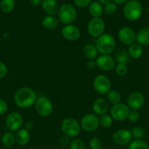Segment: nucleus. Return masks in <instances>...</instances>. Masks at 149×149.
<instances>
[{"label": "nucleus", "instance_id": "obj_1", "mask_svg": "<svg viewBox=\"0 0 149 149\" xmlns=\"http://www.w3.org/2000/svg\"><path fill=\"white\" fill-rule=\"evenodd\" d=\"M37 96L32 89L28 87L19 88L14 95V102L20 109H29L35 104Z\"/></svg>", "mask_w": 149, "mask_h": 149}, {"label": "nucleus", "instance_id": "obj_2", "mask_svg": "<svg viewBox=\"0 0 149 149\" xmlns=\"http://www.w3.org/2000/svg\"><path fill=\"white\" fill-rule=\"evenodd\" d=\"M115 40L110 33H104L97 38L95 44L98 52L101 55H110L115 49Z\"/></svg>", "mask_w": 149, "mask_h": 149}, {"label": "nucleus", "instance_id": "obj_3", "mask_svg": "<svg viewBox=\"0 0 149 149\" xmlns=\"http://www.w3.org/2000/svg\"><path fill=\"white\" fill-rule=\"evenodd\" d=\"M143 7L141 3L137 0H130L124 7V15L129 21H136L142 15Z\"/></svg>", "mask_w": 149, "mask_h": 149}, {"label": "nucleus", "instance_id": "obj_4", "mask_svg": "<svg viewBox=\"0 0 149 149\" xmlns=\"http://www.w3.org/2000/svg\"><path fill=\"white\" fill-rule=\"evenodd\" d=\"M58 17L59 21L63 24H72L76 20L77 12L72 4H64L59 7Z\"/></svg>", "mask_w": 149, "mask_h": 149}, {"label": "nucleus", "instance_id": "obj_5", "mask_svg": "<svg viewBox=\"0 0 149 149\" xmlns=\"http://www.w3.org/2000/svg\"><path fill=\"white\" fill-rule=\"evenodd\" d=\"M37 113L41 117H48L53 111V106L48 97L45 96L37 97L34 104Z\"/></svg>", "mask_w": 149, "mask_h": 149}, {"label": "nucleus", "instance_id": "obj_6", "mask_svg": "<svg viewBox=\"0 0 149 149\" xmlns=\"http://www.w3.org/2000/svg\"><path fill=\"white\" fill-rule=\"evenodd\" d=\"M80 123L73 118H67L61 122V129L64 135L69 138H76L80 132Z\"/></svg>", "mask_w": 149, "mask_h": 149}, {"label": "nucleus", "instance_id": "obj_7", "mask_svg": "<svg viewBox=\"0 0 149 149\" xmlns=\"http://www.w3.org/2000/svg\"><path fill=\"white\" fill-rule=\"evenodd\" d=\"M89 35L93 38H98L105 33V23L100 17H93L89 20L87 26Z\"/></svg>", "mask_w": 149, "mask_h": 149}, {"label": "nucleus", "instance_id": "obj_8", "mask_svg": "<svg viewBox=\"0 0 149 149\" xmlns=\"http://www.w3.org/2000/svg\"><path fill=\"white\" fill-rule=\"evenodd\" d=\"M93 86L95 91L100 95H107L111 90L110 79L107 76H96L93 81Z\"/></svg>", "mask_w": 149, "mask_h": 149}, {"label": "nucleus", "instance_id": "obj_9", "mask_svg": "<svg viewBox=\"0 0 149 149\" xmlns=\"http://www.w3.org/2000/svg\"><path fill=\"white\" fill-rule=\"evenodd\" d=\"M99 126V119L95 113H87L82 117L80 127L88 132H94Z\"/></svg>", "mask_w": 149, "mask_h": 149}, {"label": "nucleus", "instance_id": "obj_10", "mask_svg": "<svg viewBox=\"0 0 149 149\" xmlns=\"http://www.w3.org/2000/svg\"><path fill=\"white\" fill-rule=\"evenodd\" d=\"M130 109L127 104L123 103L112 105L110 109V113L113 120L117 122H122L126 120L128 117Z\"/></svg>", "mask_w": 149, "mask_h": 149}, {"label": "nucleus", "instance_id": "obj_11", "mask_svg": "<svg viewBox=\"0 0 149 149\" xmlns=\"http://www.w3.org/2000/svg\"><path fill=\"white\" fill-rule=\"evenodd\" d=\"M23 122L20 113L16 111L11 112L6 118V127L10 132H15L21 129Z\"/></svg>", "mask_w": 149, "mask_h": 149}, {"label": "nucleus", "instance_id": "obj_12", "mask_svg": "<svg viewBox=\"0 0 149 149\" xmlns=\"http://www.w3.org/2000/svg\"><path fill=\"white\" fill-rule=\"evenodd\" d=\"M112 139L116 145L124 146L131 142L132 135L129 130L121 129L113 132L112 135Z\"/></svg>", "mask_w": 149, "mask_h": 149}, {"label": "nucleus", "instance_id": "obj_13", "mask_svg": "<svg viewBox=\"0 0 149 149\" xmlns=\"http://www.w3.org/2000/svg\"><path fill=\"white\" fill-rule=\"evenodd\" d=\"M96 67L101 71H110L115 69V60L110 55H101L96 59Z\"/></svg>", "mask_w": 149, "mask_h": 149}, {"label": "nucleus", "instance_id": "obj_14", "mask_svg": "<svg viewBox=\"0 0 149 149\" xmlns=\"http://www.w3.org/2000/svg\"><path fill=\"white\" fill-rule=\"evenodd\" d=\"M118 39L125 45H131L136 41V33L131 28L125 26L120 29L118 33Z\"/></svg>", "mask_w": 149, "mask_h": 149}, {"label": "nucleus", "instance_id": "obj_15", "mask_svg": "<svg viewBox=\"0 0 149 149\" xmlns=\"http://www.w3.org/2000/svg\"><path fill=\"white\" fill-rule=\"evenodd\" d=\"M145 103V97L140 92H134L127 98V106L131 110L137 111L141 109Z\"/></svg>", "mask_w": 149, "mask_h": 149}, {"label": "nucleus", "instance_id": "obj_16", "mask_svg": "<svg viewBox=\"0 0 149 149\" xmlns=\"http://www.w3.org/2000/svg\"><path fill=\"white\" fill-rule=\"evenodd\" d=\"M61 35L65 39L68 41H76L80 37L81 32L79 28L75 25H65L61 30Z\"/></svg>", "mask_w": 149, "mask_h": 149}, {"label": "nucleus", "instance_id": "obj_17", "mask_svg": "<svg viewBox=\"0 0 149 149\" xmlns=\"http://www.w3.org/2000/svg\"><path fill=\"white\" fill-rule=\"evenodd\" d=\"M92 109H93V112L96 115L102 116V115L107 114L110 109L109 102L108 101V100L103 98V97L96 99L93 102Z\"/></svg>", "mask_w": 149, "mask_h": 149}, {"label": "nucleus", "instance_id": "obj_18", "mask_svg": "<svg viewBox=\"0 0 149 149\" xmlns=\"http://www.w3.org/2000/svg\"><path fill=\"white\" fill-rule=\"evenodd\" d=\"M42 7L48 15L55 16L58 14L59 7L56 0H42Z\"/></svg>", "mask_w": 149, "mask_h": 149}, {"label": "nucleus", "instance_id": "obj_19", "mask_svg": "<svg viewBox=\"0 0 149 149\" xmlns=\"http://www.w3.org/2000/svg\"><path fill=\"white\" fill-rule=\"evenodd\" d=\"M136 42L141 46L149 45V26L142 28L136 33Z\"/></svg>", "mask_w": 149, "mask_h": 149}, {"label": "nucleus", "instance_id": "obj_20", "mask_svg": "<svg viewBox=\"0 0 149 149\" xmlns=\"http://www.w3.org/2000/svg\"><path fill=\"white\" fill-rule=\"evenodd\" d=\"M30 132L25 128L19 130L15 134V141L20 146H25L27 145L30 141Z\"/></svg>", "mask_w": 149, "mask_h": 149}, {"label": "nucleus", "instance_id": "obj_21", "mask_svg": "<svg viewBox=\"0 0 149 149\" xmlns=\"http://www.w3.org/2000/svg\"><path fill=\"white\" fill-rule=\"evenodd\" d=\"M59 20L55 16L48 15L43 18L42 21V26L48 30H54L59 26Z\"/></svg>", "mask_w": 149, "mask_h": 149}, {"label": "nucleus", "instance_id": "obj_22", "mask_svg": "<svg viewBox=\"0 0 149 149\" xmlns=\"http://www.w3.org/2000/svg\"><path fill=\"white\" fill-rule=\"evenodd\" d=\"M127 51H128L130 58L132 59H139L143 55V46L139 45L137 42H134L129 46Z\"/></svg>", "mask_w": 149, "mask_h": 149}, {"label": "nucleus", "instance_id": "obj_23", "mask_svg": "<svg viewBox=\"0 0 149 149\" xmlns=\"http://www.w3.org/2000/svg\"><path fill=\"white\" fill-rule=\"evenodd\" d=\"M83 52L85 57L89 61H91V60L94 61V59H96L98 56L97 49H96L95 45H93L92 44L85 45L83 48Z\"/></svg>", "mask_w": 149, "mask_h": 149}, {"label": "nucleus", "instance_id": "obj_24", "mask_svg": "<svg viewBox=\"0 0 149 149\" xmlns=\"http://www.w3.org/2000/svg\"><path fill=\"white\" fill-rule=\"evenodd\" d=\"M1 143L6 148H11L15 143V135L12 132H6L1 136Z\"/></svg>", "mask_w": 149, "mask_h": 149}, {"label": "nucleus", "instance_id": "obj_25", "mask_svg": "<svg viewBox=\"0 0 149 149\" xmlns=\"http://www.w3.org/2000/svg\"><path fill=\"white\" fill-rule=\"evenodd\" d=\"M103 10L102 4L99 1H93L89 5V13L93 17H100Z\"/></svg>", "mask_w": 149, "mask_h": 149}, {"label": "nucleus", "instance_id": "obj_26", "mask_svg": "<svg viewBox=\"0 0 149 149\" xmlns=\"http://www.w3.org/2000/svg\"><path fill=\"white\" fill-rule=\"evenodd\" d=\"M115 60L118 63H128L130 61V56L127 49H119L115 54Z\"/></svg>", "mask_w": 149, "mask_h": 149}, {"label": "nucleus", "instance_id": "obj_27", "mask_svg": "<svg viewBox=\"0 0 149 149\" xmlns=\"http://www.w3.org/2000/svg\"><path fill=\"white\" fill-rule=\"evenodd\" d=\"M107 95H108V101L111 104L115 105L121 103L122 96H121V93L118 91H117V90H111L107 94Z\"/></svg>", "mask_w": 149, "mask_h": 149}, {"label": "nucleus", "instance_id": "obj_28", "mask_svg": "<svg viewBox=\"0 0 149 149\" xmlns=\"http://www.w3.org/2000/svg\"><path fill=\"white\" fill-rule=\"evenodd\" d=\"M15 0H1L0 2V8L4 13H10L15 7Z\"/></svg>", "mask_w": 149, "mask_h": 149}, {"label": "nucleus", "instance_id": "obj_29", "mask_svg": "<svg viewBox=\"0 0 149 149\" xmlns=\"http://www.w3.org/2000/svg\"><path fill=\"white\" fill-rule=\"evenodd\" d=\"M129 149H149V146L143 140H134L129 145Z\"/></svg>", "mask_w": 149, "mask_h": 149}, {"label": "nucleus", "instance_id": "obj_30", "mask_svg": "<svg viewBox=\"0 0 149 149\" xmlns=\"http://www.w3.org/2000/svg\"><path fill=\"white\" fill-rule=\"evenodd\" d=\"M112 118L111 117L110 115L105 114L101 116L100 119H99V125L104 128H110L112 125Z\"/></svg>", "mask_w": 149, "mask_h": 149}, {"label": "nucleus", "instance_id": "obj_31", "mask_svg": "<svg viewBox=\"0 0 149 149\" xmlns=\"http://www.w3.org/2000/svg\"><path fill=\"white\" fill-rule=\"evenodd\" d=\"M130 131L132 138L135 140H142L145 137V130L141 127H134Z\"/></svg>", "mask_w": 149, "mask_h": 149}, {"label": "nucleus", "instance_id": "obj_32", "mask_svg": "<svg viewBox=\"0 0 149 149\" xmlns=\"http://www.w3.org/2000/svg\"><path fill=\"white\" fill-rule=\"evenodd\" d=\"M115 72L118 77H124L128 72V66L127 64L122 63H118L115 65Z\"/></svg>", "mask_w": 149, "mask_h": 149}, {"label": "nucleus", "instance_id": "obj_33", "mask_svg": "<svg viewBox=\"0 0 149 149\" xmlns=\"http://www.w3.org/2000/svg\"><path fill=\"white\" fill-rule=\"evenodd\" d=\"M70 149H86V146L82 140L75 138L70 142Z\"/></svg>", "mask_w": 149, "mask_h": 149}, {"label": "nucleus", "instance_id": "obj_34", "mask_svg": "<svg viewBox=\"0 0 149 149\" xmlns=\"http://www.w3.org/2000/svg\"><path fill=\"white\" fill-rule=\"evenodd\" d=\"M104 11H105V14L108 15H114L117 11L116 4L113 2H110L105 4V7H104Z\"/></svg>", "mask_w": 149, "mask_h": 149}, {"label": "nucleus", "instance_id": "obj_35", "mask_svg": "<svg viewBox=\"0 0 149 149\" xmlns=\"http://www.w3.org/2000/svg\"><path fill=\"white\" fill-rule=\"evenodd\" d=\"M102 146V140L98 137H93L89 141V147L91 149H100Z\"/></svg>", "mask_w": 149, "mask_h": 149}, {"label": "nucleus", "instance_id": "obj_36", "mask_svg": "<svg viewBox=\"0 0 149 149\" xmlns=\"http://www.w3.org/2000/svg\"><path fill=\"white\" fill-rule=\"evenodd\" d=\"M127 119H128V120L131 123H137L140 119V113H139V112L137 111H129V113Z\"/></svg>", "mask_w": 149, "mask_h": 149}, {"label": "nucleus", "instance_id": "obj_37", "mask_svg": "<svg viewBox=\"0 0 149 149\" xmlns=\"http://www.w3.org/2000/svg\"><path fill=\"white\" fill-rule=\"evenodd\" d=\"M76 7L79 8H86L91 3V0H74Z\"/></svg>", "mask_w": 149, "mask_h": 149}, {"label": "nucleus", "instance_id": "obj_38", "mask_svg": "<svg viewBox=\"0 0 149 149\" xmlns=\"http://www.w3.org/2000/svg\"><path fill=\"white\" fill-rule=\"evenodd\" d=\"M8 73V68L4 63L0 61V79L4 78Z\"/></svg>", "mask_w": 149, "mask_h": 149}, {"label": "nucleus", "instance_id": "obj_39", "mask_svg": "<svg viewBox=\"0 0 149 149\" xmlns=\"http://www.w3.org/2000/svg\"><path fill=\"white\" fill-rule=\"evenodd\" d=\"M8 106L5 100L0 99V115H3L7 111Z\"/></svg>", "mask_w": 149, "mask_h": 149}, {"label": "nucleus", "instance_id": "obj_40", "mask_svg": "<svg viewBox=\"0 0 149 149\" xmlns=\"http://www.w3.org/2000/svg\"><path fill=\"white\" fill-rule=\"evenodd\" d=\"M70 140L69 137H67V135H64V136H61L59 139V144L62 147H67V146L70 145Z\"/></svg>", "mask_w": 149, "mask_h": 149}, {"label": "nucleus", "instance_id": "obj_41", "mask_svg": "<svg viewBox=\"0 0 149 149\" xmlns=\"http://www.w3.org/2000/svg\"><path fill=\"white\" fill-rule=\"evenodd\" d=\"M96 67V61H93V60H91L87 62V68L89 70H93Z\"/></svg>", "mask_w": 149, "mask_h": 149}, {"label": "nucleus", "instance_id": "obj_42", "mask_svg": "<svg viewBox=\"0 0 149 149\" xmlns=\"http://www.w3.org/2000/svg\"><path fill=\"white\" fill-rule=\"evenodd\" d=\"M34 125L33 122L31 120L27 121V122L25 123V129L29 131L32 130L34 128Z\"/></svg>", "mask_w": 149, "mask_h": 149}, {"label": "nucleus", "instance_id": "obj_43", "mask_svg": "<svg viewBox=\"0 0 149 149\" xmlns=\"http://www.w3.org/2000/svg\"><path fill=\"white\" fill-rule=\"evenodd\" d=\"M42 0H30V4L32 7H37L42 4Z\"/></svg>", "mask_w": 149, "mask_h": 149}, {"label": "nucleus", "instance_id": "obj_44", "mask_svg": "<svg viewBox=\"0 0 149 149\" xmlns=\"http://www.w3.org/2000/svg\"><path fill=\"white\" fill-rule=\"evenodd\" d=\"M128 1L129 0H113V1L115 2V4H126V3H127Z\"/></svg>", "mask_w": 149, "mask_h": 149}, {"label": "nucleus", "instance_id": "obj_45", "mask_svg": "<svg viewBox=\"0 0 149 149\" xmlns=\"http://www.w3.org/2000/svg\"><path fill=\"white\" fill-rule=\"evenodd\" d=\"M99 2L101 3V4H107L108 3H110L112 2V0H99Z\"/></svg>", "mask_w": 149, "mask_h": 149}, {"label": "nucleus", "instance_id": "obj_46", "mask_svg": "<svg viewBox=\"0 0 149 149\" xmlns=\"http://www.w3.org/2000/svg\"><path fill=\"white\" fill-rule=\"evenodd\" d=\"M1 136H2V135H1V132H0V141H1Z\"/></svg>", "mask_w": 149, "mask_h": 149}, {"label": "nucleus", "instance_id": "obj_47", "mask_svg": "<svg viewBox=\"0 0 149 149\" xmlns=\"http://www.w3.org/2000/svg\"><path fill=\"white\" fill-rule=\"evenodd\" d=\"M147 10H148V13H149V7H148V8H147Z\"/></svg>", "mask_w": 149, "mask_h": 149}, {"label": "nucleus", "instance_id": "obj_48", "mask_svg": "<svg viewBox=\"0 0 149 149\" xmlns=\"http://www.w3.org/2000/svg\"><path fill=\"white\" fill-rule=\"evenodd\" d=\"M137 1H139V0H137Z\"/></svg>", "mask_w": 149, "mask_h": 149}]
</instances>
